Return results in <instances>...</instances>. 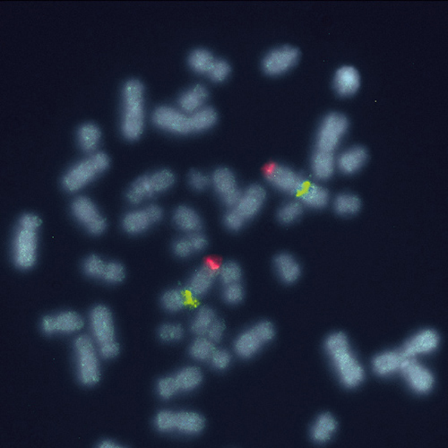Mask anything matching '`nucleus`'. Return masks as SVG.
Returning a JSON list of instances; mask_svg holds the SVG:
<instances>
[{
  "label": "nucleus",
  "mask_w": 448,
  "mask_h": 448,
  "mask_svg": "<svg viewBox=\"0 0 448 448\" xmlns=\"http://www.w3.org/2000/svg\"><path fill=\"white\" fill-rule=\"evenodd\" d=\"M367 157L365 148L358 145L349 147L336 158V168L344 174H355L366 165Z\"/></svg>",
  "instance_id": "nucleus-20"
},
{
  "label": "nucleus",
  "mask_w": 448,
  "mask_h": 448,
  "mask_svg": "<svg viewBox=\"0 0 448 448\" xmlns=\"http://www.w3.org/2000/svg\"><path fill=\"white\" fill-rule=\"evenodd\" d=\"M206 427V419L202 414L193 410L176 412L175 431L182 435H197Z\"/></svg>",
  "instance_id": "nucleus-23"
},
{
  "label": "nucleus",
  "mask_w": 448,
  "mask_h": 448,
  "mask_svg": "<svg viewBox=\"0 0 448 448\" xmlns=\"http://www.w3.org/2000/svg\"><path fill=\"white\" fill-rule=\"evenodd\" d=\"M101 133L97 125L83 124L77 131V141L80 148L88 154H94L100 144Z\"/></svg>",
  "instance_id": "nucleus-32"
},
{
  "label": "nucleus",
  "mask_w": 448,
  "mask_h": 448,
  "mask_svg": "<svg viewBox=\"0 0 448 448\" xmlns=\"http://www.w3.org/2000/svg\"><path fill=\"white\" fill-rule=\"evenodd\" d=\"M304 206L301 201L290 200L284 203L277 212L278 220L283 224H294L304 215Z\"/></svg>",
  "instance_id": "nucleus-39"
},
{
  "label": "nucleus",
  "mask_w": 448,
  "mask_h": 448,
  "mask_svg": "<svg viewBox=\"0 0 448 448\" xmlns=\"http://www.w3.org/2000/svg\"><path fill=\"white\" fill-rule=\"evenodd\" d=\"M126 278V269L122 263L117 261H109L106 263L104 269L103 281L109 284H117L122 283Z\"/></svg>",
  "instance_id": "nucleus-45"
},
{
  "label": "nucleus",
  "mask_w": 448,
  "mask_h": 448,
  "mask_svg": "<svg viewBox=\"0 0 448 448\" xmlns=\"http://www.w3.org/2000/svg\"><path fill=\"white\" fill-rule=\"evenodd\" d=\"M188 184L197 192H202L211 185V177L200 171H192L188 174Z\"/></svg>",
  "instance_id": "nucleus-50"
},
{
  "label": "nucleus",
  "mask_w": 448,
  "mask_h": 448,
  "mask_svg": "<svg viewBox=\"0 0 448 448\" xmlns=\"http://www.w3.org/2000/svg\"><path fill=\"white\" fill-rule=\"evenodd\" d=\"M274 336V324L269 321H261L238 336L234 342V351L242 358L254 357L263 345L273 341Z\"/></svg>",
  "instance_id": "nucleus-5"
},
{
  "label": "nucleus",
  "mask_w": 448,
  "mask_h": 448,
  "mask_svg": "<svg viewBox=\"0 0 448 448\" xmlns=\"http://www.w3.org/2000/svg\"><path fill=\"white\" fill-rule=\"evenodd\" d=\"M215 60V56L206 49H194L188 56V65L190 69L200 75H207Z\"/></svg>",
  "instance_id": "nucleus-37"
},
{
  "label": "nucleus",
  "mask_w": 448,
  "mask_h": 448,
  "mask_svg": "<svg viewBox=\"0 0 448 448\" xmlns=\"http://www.w3.org/2000/svg\"><path fill=\"white\" fill-rule=\"evenodd\" d=\"M154 192L152 181L150 175H144L135 179L129 187L126 192V200L133 206H139L151 197H153Z\"/></svg>",
  "instance_id": "nucleus-29"
},
{
  "label": "nucleus",
  "mask_w": 448,
  "mask_h": 448,
  "mask_svg": "<svg viewBox=\"0 0 448 448\" xmlns=\"http://www.w3.org/2000/svg\"><path fill=\"white\" fill-rule=\"evenodd\" d=\"M144 88L138 80L131 79L123 88L122 131L129 141L138 140L144 128Z\"/></svg>",
  "instance_id": "nucleus-2"
},
{
  "label": "nucleus",
  "mask_w": 448,
  "mask_h": 448,
  "mask_svg": "<svg viewBox=\"0 0 448 448\" xmlns=\"http://www.w3.org/2000/svg\"><path fill=\"white\" fill-rule=\"evenodd\" d=\"M144 209L153 224H158L163 220L165 213H163L162 207L157 205H149L144 207Z\"/></svg>",
  "instance_id": "nucleus-57"
},
{
  "label": "nucleus",
  "mask_w": 448,
  "mask_h": 448,
  "mask_svg": "<svg viewBox=\"0 0 448 448\" xmlns=\"http://www.w3.org/2000/svg\"><path fill=\"white\" fill-rule=\"evenodd\" d=\"M157 395L163 400L172 399L179 392V385L174 376H163L157 381Z\"/></svg>",
  "instance_id": "nucleus-46"
},
{
  "label": "nucleus",
  "mask_w": 448,
  "mask_h": 448,
  "mask_svg": "<svg viewBox=\"0 0 448 448\" xmlns=\"http://www.w3.org/2000/svg\"><path fill=\"white\" fill-rule=\"evenodd\" d=\"M106 263L100 256L90 255L83 262V273L92 279L101 280Z\"/></svg>",
  "instance_id": "nucleus-43"
},
{
  "label": "nucleus",
  "mask_w": 448,
  "mask_h": 448,
  "mask_svg": "<svg viewBox=\"0 0 448 448\" xmlns=\"http://www.w3.org/2000/svg\"><path fill=\"white\" fill-rule=\"evenodd\" d=\"M274 269L282 282L292 284L301 276V267L294 256L288 253H281L274 261Z\"/></svg>",
  "instance_id": "nucleus-24"
},
{
  "label": "nucleus",
  "mask_w": 448,
  "mask_h": 448,
  "mask_svg": "<svg viewBox=\"0 0 448 448\" xmlns=\"http://www.w3.org/2000/svg\"><path fill=\"white\" fill-rule=\"evenodd\" d=\"M173 222L176 227L183 233L192 234L199 233L203 228L202 218L192 207L179 206L173 213Z\"/></svg>",
  "instance_id": "nucleus-22"
},
{
  "label": "nucleus",
  "mask_w": 448,
  "mask_h": 448,
  "mask_svg": "<svg viewBox=\"0 0 448 448\" xmlns=\"http://www.w3.org/2000/svg\"><path fill=\"white\" fill-rule=\"evenodd\" d=\"M217 119V113L211 107L206 106L197 113L190 114L193 133L209 131L215 126Z\"/></svg>",
  "instance_id": "nucleus-36"
},
{
  "label": "nucleus",
  "mask_w": 448,
  "mask_h": 448,
  "mask_svg": "<svg viewBox=\"0 0 448 448\" xmlns=\"http://www.w3.org/2000/svg\"><path fill=\"white\" fill-rule=\"evenodd\" d=\"M191 245L194 249V253H199L204 251L206 249L207 245H208V240H207L206 237L201 231L199 233H194L192 234L187 235Z\"/></svg>",
  "instance_id": "nucleus-56"
},
{
  "label": "nucleus",
  "mask_w": 448,
  "mask_h": 448,
  "mask_svg": "<svg viewBox=\"0 0 448 448\" xmlns=\"http://www.w3.org/2000/svg\"><path fill=\"white\" fill-rule=\"evenodd\" d=\"M336 214L342 216L356 215L361 208V201L356 194L342 192L338 194L333 202Z\"/></svg>",
  "instance_id": "nucleus-35"
},
{
  "label": "nucleus",
  "mask_w": 448,
  "mask_h": 448,
  "mask_svg": "<svg viewBox=\"0 0 448 448\" xmlns=\"http://www.w3.org/2000/svg\"><path fill=\"white\" fill-rule=\"evenodd\" d=\"M209 92L204 85H194L179 95L178 100L179 109L183 113L193 114L206 107L208 100Z\"/></svg>",
  "instance_id": "nucleus-21"
},
{
  "label": "nucleus",
  "mask_w": 448,
  "mask_h": 448,
  "mask_svg": "<svg viewBox=\"0 0 448 448\" xmlns=\"http://www.w3.org/2000/svg\"><path fill=\"white\" fill-rule=\"evenodd\" d=\"M150 179L156 194L166 192L172 188L176 181L174 173L167 169L153 172L150 174Z\"/></svg>",
  "instance_id": "nucleus-41"
},
{
  "label": "nucleus",
  "mask_w": 448,
  "mask_h": 448,
  "mask_svg": "<svg viewBox=\"0 0 448 448\" xmlns=\"http://www.w3.org/2000/svg\"><path fill=\"white\" fill-rule=\"evenodd\" d=\"M92 338L98 345L116 340L115 324L113 313L105 305H97L92 308L89 316Z\"/></svg>",
  "instance_id": "nucleus-15"
},
{
  "label": "nucleus",
  "mask_w": 448,
  "mask_h": 448,
  "mask_svg": "<svg viewBox=\"0 0 448 448\" xmlns=\"http://www.w3.org/2000/svg\"><path fill=\"white\" fill-rule=\"evenodd\" d=\"M98 447L100 448H122L123 447L122 445L117 443L116 441L111 440H105L101 441L98 445Z\"/></svg>",
  "instance_id": "nucleus-58"
},
{
  "label": "nucleus",
  "mask_w": 448,
  "mask_h": 448,
  "mask_svg": "<svg viewBox=\"0 0 448 448\" xmlns=\"http://www.w3.org/2000/svg\"><path fill=\"white\" fill-rule=\"evenodd\" d=\"M12 256L15 267L21 270L35 267L38 256V231L17 225L12 242Z\"/></svg>",
  "instance_id": "nucleus-7"
},
{
  "label": "nucleus",
  "mask_w": 448,
  "mask_h": 448,
  "mask_svg": "<svg viewBox=\"0 0 448 448\" xmlns=\"http://www.w3.org/2000/svg\"><path fill=\"white\" fill-rule=\"evenodd\" d=\"M248 222L236 208H230L225 213L224 217V226L231 231L242 230L246 222Z\"/></svg>",
  "instance_id": "nucleus-51"
},
{
  "label": "nucleus",
  "mask_w": 448,
  "mask_h": 448,
  "mask_svg": "<svg viewBox=\"0 0 448 448\" xmlns=\"http://www.w3.org/2000/svg\"><path fill=\"white\" fill-rule=\"evenodd\" d=\"M225 331H226V326L224 321L221 320H216L210 327L208 332L206 333V338L211 340L215 344H218L222 339H224Z\"/></svg>",
  "instance_id": "nucleus-53"
},
{
  "label": "nucleus",
  "mask_w": 448,
  "mask_h": 448,
  "mask_svg": "<svg viewBox=\"0 0 448 448\" xmlns=\"http://www.w3.org/2000/svg\"><path fill=\"white\" fill-rule=\"evenodd\" d=\"M109 166L110 158L106 154H92L88 158L71 167L64 175L63 186L67 192H78L106 171Z\"/></svg>",
  "instance_id": "nucleus-3"
},
{
  "label": "nucleus",
  "mask_w": 448,
  "mask_h": 448,
  "mask_svg": "<svg viewBox=\"0 0 448 448\" xmlns=\"http://www.w3.org/2000/svg\"><path fill=\"white\" fill-rule=\"evenodd\" d=\"M17 225L18 226L31 229V230L39 231L42 225V220L38 215L28 213V214L21 216Z\"/></svg>",
  "instance_id": "nucleus-55"
},
{
  "label": "nucleus",
  "mask_w": 448,
  "mask_h": 448,
  "mask_svg": "<svg viewBox=\"0 0 448 448\" xmlns=\"http://www.w3.org/2000/svg\"><path fill=\"white\" fill-rule=\"evenodd\" d=\"M399 372L416 393L427 394L433 388V375L417 358H404Z\"/></svg>",
  "instance_id": "nucleus-14"
},
{
  "label": "nucleus",
  "mask_w": 448,
  "mask_h": 448,
  "mask_svg": "<svg viewBox=\"0 0 448 448\" xmlns=\"http://www.w3.org/2000/svg\"><path fill=\"white\" fill-rule=\"evenodd\" d=\"M122 224L123 230L131 235L144 233L154 225L144 208L126 213Z\"/></svg>",
  "instance_id": "nucleus-30"
},
{
  "label": "nucleus",
  "mask_w": 448,
  "mask_h": 448,
  "mask_svg": "<svg viewBox=\"0 0 448 448\" xmlns=\"http://www.w3.org/2000/svg\"><path fill=\"white\" fill-rule=\"evenodd\" d=\"M218 278L224 286L240 283L242 279V267L236 262H225L219 265Z\"/></svg>",
  "instance_id": "nucleus-40"
},
{
  "label": "nucleus",
  "mask_w": 448,
  "mask_h": 448,
  "mask_svg": "<svg viewBox=\"0 0 448 448\" xmlns=\"http://www.w3.org/2000/svg\"><path fill=\"white\" fill-rule=\"evenodd\" d=\"M219 265L209 260L194 272L187 284L188 294L194 299L203 298L213 288L218 278Z\"/></svg>",
  "instance_id": "nucleus-16"
},
{
  "label": "nucleus",
  "mask_w": 448,
  "mask_h": 448,
  "mask_svg": "<svg viewBox=\"0 0 448 448\" xmlns=\"http://www.w3.org/2000/svg\"><path fill=\"white\" fill-rule=\"evenodd\" d=\"M338 429V422L330 413H322L312 424L310 435L317 444H324L331 440Z\"/></svg>",
  "instance_id": "nucleus-28"
},
{
  "label": "nucleus",
  "mask_w": 448,
  "mask_h": 448,
  "mask_svg": "<svg viewBox=\"0 0 448 448\" xmlns=\"http://www.w3.org/2000/svg\"><path fill=\"white\" fill-rule=\"evenodd\" d=\"M85 320L76 311L66 310L57 314L47 315L41 321V329L45 335H71L81 331Z\"/></svg>",
  "instance_id": "nucleus-12"
},
{
  "label": "nucleus",
  "mask_w": 448,
  "mask_h": 448,
  "mask_svg": "<svg viewBox=\"0 0 448 448\" xmlns=\"http://www.w3.org/2000/svg\"><path fill=\"white\" fill-rule=\"evenodd\" d=\"M406 358L400 349L383 352L374 358L373 369L379 376L394 375L400 372L401 363Z\"/></svg>",
  "instance_id": "nucleus-25"
},
{
  "label": "nucleus",
  "mask_w": 448,
  "mask_h": 448,
  "mask_svg": "<svg viewBox=\"0 0 448 448\" xmlns=\"http://www.w3.org/2000/svg\"><path fill=\"white\" fill-rule=\"evenodd\" d=\"M174 378L181 393H188L199 388L203 382L202 370L196 366L182 367L175 374Z\"/></svg>",
  "instance_id": "nucleus-31"
},
{
  "label": "nucleus",
  "mask_w": 448,
  "mask_h": 448,
  "mask_svg": "<svg viewBox=\"0 0 448 448\" xmlns=\"http://www.w3.org/2000/svg\"><path fill=\"white\" fill-rule=\"evenodd\" d=\"M188 294L183 290L172 288L167 290L160 297V305L169 313H179L186 308Z\"/></svg>",
  "instance_id": "nucleus-34"
},
{
  "label": "nucleus",
  "mask_w": 448,
  "mask_h": 448,
  "mask_svg": "<svg viewBox=\"0 0 448 448\" xmlns=\"http://www.w3.org/2000/svg\"><path fill=\"white\" fill-rule=\"evenodd\" d=\"M217 320L215 311L212 308L204 306L194 314L190 324L191 332L197 336H206L213 323Z\"/></svg>",
  "instance_id": "nucleus-33"
},
{
  "label": "nucleus",
  "mask_w": 448,
  "mask_h": 448,
  "mask_svg": "<svg viewBox=\"0 0 448 448\" xmlns=\"http://www.w3.org/2000/svg\"><path fill=\"white\" fill-rule=\"evenodd\" d=\"M231 360H233V356H231L230 351L225 350V349L216 348L209 363L217 372H224L231 366Z\"/></svg>",
  "instance_id": "nucleus-49"
},
{
  "label": "nucleus",
  "mask_w": 448,
  "mask_h": 448,
  "mask_svg": "<svg viewBox=\"0 0 448 448\" xmlns=\"http://www.w3.org/2000/svg\"><path fill=\"white\" fill-rule=\"evenodd\" d=\"M211 185L225 206L229 209L236 207L242 191L238 187L237 179L231 169L225 167L216 169L211 176Z\"/></svg>",
  "instance_id": "nucleus-13"
},
{
  "label": "nucleus",
  "mask_w": 448,
  "mask_h": 448,
  "mask_svg": "<svg viewBox=\"0 0 448 448\" xmlns=\"http://www.w3.org/2000/svg\"><path fill=\"white\" fill-rule=\"evenodd\" d=\"M184 336V327L179 323L163 324L158 330V338L165 344H175V342H181Z\"/></svg>",
  "instance_id": "nucleus-42"
},
{
  "label": "nucleus",
  "mask_w": 448,
  "mask_h": 448,
  "mask_svg": "<svg viewBox=\"0 0 448 448\" xmlns=\"http://www.w3.org/2000/svg\"><path fill=\"white\" fill-rule=\"evenodd\" d=\"M71 212L76 222L81 224L89 234L99 236L106 231V219L99 211L95 203L88 197H76L71 205Z\"/></svg>",
  "instance_id": "nucleus-9"
},
{
  "label": "nucleus",
  "mask_w": 448,
  "mask_h": 448,
  "mask_svg": "<svg viewBox=\"0 0 448 448\" xmlns=\"http://www.w3.org/2000/svg\"><path fill=\"white\" fill-rule=\"evenodd\" d=\"M231 73V65L228 61L222 58H215L214 64L212 65L207 76L213 82L220 83L226 81Z\"/></svg>",
  "instance_id": "nucleus-47"
},
{
  "label": "nucleus",
  "mask_w": 448,
  "mask_h": 448,
  "mask_svg": "<svg viewBox=\"0 0 448 448\" xmlns=\"http://www.w3.org/2000/svg\"><path fill=\"white\" fill-rule=\"evenodd\" d=\"M153 122L157 128L171 134H192L190 115L171 106L157 108L153 114Z\"/></svg>",
  "instance_id": "nucleus-10"
},
{
  "label": "nucleus",
  "mask_w": 448,
  "mask_h": 448,
  "mask_svg": "<svg viewBox=\"0 0 448 448\" xmlns=\"http://www.w3.org/2000/svg\"><path fill=\"white\" fill-rule=\"evenodd\" d=\"M222 299L229 305H238L243 301L245 292L242 283H237L224 286Z\"/></svg>",
  "instance_id": "nucleus-48"
},
{
  "label": "nucleus",
  "mask_w": 448,
  "mask_h": 448,
  "mask_svg": "<svg viewBox=\"0 0 448 448\" xmlns=\"http://www.w3.org/2000/svg\"><path fill=\"white\" fill-rule=\"evenodd\" d=\"M304 207L311 209H323L330 203L329 190L318 183H308L304 191L299 196Z\"/></svg>",
  "instance_id": "nucleus-27"
},
{
  "label": "nucleus",
  "mask_w": 448,
  "mask_h": 448,
  "mask_svg": "<svg viewBox=\"0 0 448 448\" xmlns=\"http://www.w3.org/2000/svg\"><path fill=\"white\" fill-rule=\"evenodd\" d=\"M77 378L85 386H94L101 380L100 361L94 338L88 335L77 336L74 342Z\"/></svg>",
  "instance_id": "nucleus-4"
},
{
  "label": "nucleus",
  "mask_w": 448,
  "mask_h": 448,
  "mask_svg": "<svg viewBox=\"0 0 448 448\" xmlns=\"http://www.w3.org/2000/svg\"><path fill=\"white\" fill-rule=\"evenodd\" d=\"M336 169V158L333 153L316 150L311 158L312 175L317 181L332 178Z\"/></svg>",
  "instance_id": "nucleus-26"
},
{
  "label": "nucleus",
  "mask_w": 448,
  "mask_h": 448,
  "mask_svg": "<svg viewBox=\"0 0 448 448\" xmlns=\"http://www.w3.org/2000/svg\"><path fill=\"white\" fill-rule=\"evenodd\" d=\"M265 178L274 190L289 196H299L308 183L304 174L279 163L265 167Z\"/></svg>",
  "instance_id": "nucleus-6"
},
{
  "label": "nucleus",
  "mask_w": 448,
  "mask_h": 448,
  "mask_svg": "<svg viewBox=\"0 0 448 448\" xmlns=\"http://www.w3.org/2000/svg\"><path fill=\"white\" fill-rule=\"evenodd\" d=\"M360 88V75L352 66H342L336 71L333 77V88L342 97H350Z\"/></svg>",
  "instance_id": "nucleus-19"
},
{
  "label": "nucleus",
  "mask_w": 448,
  "mask_h": 448,
  "mask_svg": "<svg viewBox=\"0 0 448 448\" xmlns=\"http://www.w3.org/2000/svg\"><path fill=\"white\" fill-rule=\"evenodd\" d=\"M267 200V191L261 185L254 184L242 191L236 207L238 212L246 219L251 220L260 213Z\"/></svg>",
  "instance_id": "nucleus-18"
},
{
  "label": "nucleus",
  "mask_w": 448,
  "mask_h": 448,
  "mask_svg": "<svg viewBox=\"0 0 448 448\" xmlns=\"http://www.w3.org/2000/svg\"><path fill=\"white\" fill-rule=\"evenodd\" d=\"M120 352V346L117 340L99 345V354L104 360H113Z\"/></svg>",
  "instance_id": "nucleus-54"
},
{
  "label": "nucleus",
  "mask_w": 448,
  "mask_h": 448,
  "mask_svg": "<svg viewBox=\"0 0 448 448\" xmlns=\"http://www.w3.org/2000/svg\"><path fill=\"white\" fill-rule=\"evenodd\" d=\"M324 349L331 358L340 380L346 388H356L364 379V370L351 351L345 333H333L324 342Z\"/></svg>",
  "instance_id": "nucleus-1"
},
{
  "label": "nucleus",
  "mask_w": 448,
  "mask_h": 448,
  "mask_svg": "<svg viewBox=\"0 0 448 448\" xmlns=\"http://www.w3.org/2000/svg\"><path fill=\"white\" fill-rule=\"evenodd\" d=\"M440 336L431 329L422 330L407 340L400 350L404 357L417 358L419 355L431 354L438 348Z\"/></svg>",
  "instance_id": "nucleus-17"
},
{
  "label": "nucleus",
  "mask_w": 448,
  "mask_h": 448,
  "mask_svg": "<svg viewBox=\"0 0 448 448\" xmlns=\"http://www.w3.org/2000/svg\"><path fill=\"white\" fill-rule=\"evenodd\" d=\"M299 51L290 45L271 49L262 60V69L268 76H279L289 72L298 63Z\"/></svg>",
  "instance_id": "nucleus-11"
},
{
  "label": "nucleus",
  "mask_w": 448,
  "mask_h": 448,
  "mask_svg": "<svg viewBox=\"0 0 448 448\" xmlns=\"http://www.w3.org/2000/svg\"><path fill=\"white\" fill-rule=\"evenodd\" d=\"M349 128L347 117L344 114H327L321 122L316 138L317 150L335 153Z\"/></svg>",
  "instance_id": "nucleus-8"
},
{
  "label": "nucleus",
  "mask_w": 448,
  "mask_h": 448,
  "mask_svg": "<svg viewBox=\"0 0 448 448\" xmlns=\"http://www.w3.org/2000/svg\"><path fill=\"white\" fill-rule=\"evenodd\" d=\"M216 350L215 344L206 336H197L190 346V355L200 363L209 361Z\"/></svg>",
  "instance_id": "nucleus-38"
},
{
  "label": "nucleus",
  "mask_w": 448,
  "mask_h": 448,
  "mask_svg": "<svg viewBox=\"0 0 448 448\" xmlns=\"http://www.w3.org/2000/svg\"><path fill=\"white\" fill-rule=\"evenodd\" d=\"M172 251L179 258H190L194 253L188 236L176 240L172 245Z\"/></svg>",
  "instance_id": "nucleus-52"
},
{
  "label": "nucleus",
  "mask_w": 448,
  "mask_h": 448,
  "mask_svg": "<svg viewBox=\"0 0 448 448\" xmlns=\"http://www.w3.org/2000/svg\"><path fill=\"white\" fill-rule=\"evenodd\" d=\"M154 427L162 433L175 432L176 412L171 410H160L154 417Z\"/></svg>",
  "instance_id": "nucleus-44"
}]
</instances>
